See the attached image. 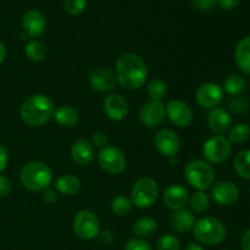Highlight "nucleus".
Segmentation results:
<instances>
[{"label":"nucleus","instance_id":"obj_24","mask_svg":"<svg viewBox=\"0 0 250 250\" xmlns=\"http://www.w3.org/2000/svg\"><path fill=\"white\" fill-rule=\"evenodd\" d=\"M55 188L60 194L75 195L81 189V181L73 175H62L56 178Z\"/></svg>","mask_w":250,"mask_h":250},{"label":"nucleus","instance_id":"obj_26","mask_svg":"<svg viewBox=\"0 0 250 250\" xmlns=\"http://www.w3.org/2000/svg\"><path fill=\"white\" fill-rule=\"evenodd\" d=\"M233 168L239 177L250 180V149L239 151L234 156Z\"/></svg>","mask_w":250,"mask_h":250},{"label":"nucleus","instance_id":"obj_45","mask_svg":"<svg viewBox=\"0 0 250 250\" xmlns=\"http://www.w3.org/2000/svg\"><path fill=\"white\" fill-rule=\"evenodd\" d=\"M185 250H204V249H203V247L200 246V244L192 242V243L187 244V247H186Z\"/></svg>","mask_w":250,"mask_h":250},{"label":"nucleus","instance_id":"obj_41","mask_svg":"<svg viewBox=\"0 0 250 250\" xmlns=\"http://www.w3.org/2000/svg\"><path fill=\"white\" fill-rule=\"evenodd\" d=\"M241 0H217V5L225 10H233L239 5Z\"/></svg>","mask_w":250,"mask_h":250},{"label":"nucleus","instance_id":"obj_27","mask_svg":"<svg viewBox=\"0 0 250 250\" xmlns=\"http://www.w3.org/2000/svg\"><path fill=\"white\" fill-rule=\"evenodd\" d=\"M24 54L33 62H41L46 58V46L39 41H31L24 46Z\"/></svg>","mask_w":250,"mask_h":250},{"label":"nucleus","instance_id":"obj_17","mask_svg":"<svg viewBox=\"0 0 250 250\" xmlns=\"http://www.w3.org/2000/svg\"><path fill=\"white\" fill-rule=\"evenodd\" d=\"M188 199H189V193H188L187 188L180 185L170 186L164 192L163 197L164 204L173 211L185 209L186 205L188 204Z\"/></svg>","mask_w":250,"mask_h":250},{"label":"nucleus","instance_id":"obj_23","mask_svg":"<svg viewBox=\"0 0 250 250\" xmlns=\"http://www.w3.org/2000/svg\"><path fill=\"white\" fill-rule=\"evenodd\" d=\"M53 117L61 127H66V128L75 127L78 124V120H80L78 111L72 106L58 107V109H55Z\"/></svg>","mask_w":250,"mask_h":250},{"label":"nucleus","instance_id":"obj_18","mask_svg":"<svg viewBox=\"0 0 250 250\" xmlns=\"http://www.w3.org/2000/svg\"><path fill=\"white\" fill-rule=\"evenodd\" d=\"M116 76L105 67H98L92 71L89 75V83L92 88L98 92H110L115 88L116 84Z\"/></svg>","mask_w":250,"mask_h":250},{"label":"nucleus","instance_id":"obj_40","mask_svg":"<svg viewBox=\"0 0 250 250\" xmlns=\"http://www.w3.org/2000/svg\"><path fill=\"white\" fill-rule=\"evenodd\" d=\"M98 237H99V241L102 242L103 244H110L114 241V233H112V231H110V229H103L102 232L99 231Z\"/></svg>","mask_w":250,"mask_h":250},{"label":"nucleus","instance_id":"obj_37","mask_svg":"<svg viewBox=\"0 0 250 250\" xmlns=\"http://www.w3.org/2000/svg\"><path fill=\"white\" fill-rule=\"evenodd\" d=\"M193 5L200 11H210L217 5V0H193Z\"/></svg>","mask_w":250,"mask_h":250},{"label":"nucleus","instance_id":"obj_20","mask_svg":"<svg viewBox=\"0 0 250 250\" xmlns=\"http://www.w3.org/2000/svg\"><path fill=\"white\" fill-rule=\"evenodd\" d=\"M71 158L80 166L89 165L94 160V146L89 141L80 139L71 148Z\"/></svg>","mask_w":250,"mask_h":250},{"label":"nucleus","instance_id":"obj_11","mask_svg":"<svg viewBox=\"0 0 250 250\" xmlns=\"http://www.w3.org/2000/svg\"><path fill=\"white\" fill-rule=\"evenodd\" d=\"M210 195L216 204L229 207V205H233L238 202L241 192L234 183L222 181V182H217L212 186Z\"/></svg>","mask_w":250,"mask_h":250},{"label":"nucleus","instance_id":"obj_46","mask_svg":"<svg viewBox=\"0 0 250 250\" xmlns=\"http://www.w3.org/2000/svg\"><path fill=\"white\" fill-rule=\"evenodd\" d=\"M168 161H170L171 165H176L178 163V159L177 156H172V158H168Z\"/></svg>","mask_w":250,"mask_h":250},{"label":"nucleus","instance_id":"obj_42","mask_svg":"<svg viewBox=\"0 0 250 250\" xmlns=\"http://www.w3.org/2000/svg\"><path fill=\"white\" fill-rule=\"evenodd\" d=\"M7 161H9V154L2 146H0V173L6 168Z\"/></svg>","mask_w":250,"mask_h":250},{"label":"nucleus","instance_id":"obj_16","mask_svg":"<svg viewBox=\"0 0 250 250\" xmlns=\"http://www.w3.org/2000/svg\"><path fill=\"white\" fill-rule=\"evenodd\" d=\"M45 17L38 10H28L24 12L23 17H22V27L27 36L32 37V38H37L41 37L45 31Z\"/></svg>","mask_w":250,"mask_h":250},{"label":"nucleus","instance_id":"obj_7","mask_svg":"<svg viewBox=\"0 0 250 250\" xmlns=\"http://www.w3.org/2000/svg\"><path fill=\"white\" fill-rule=\"evenodd\" d=\"M232 154V143L224 136H214L208 139L203 146V155L209 164L225 163Z\"/></svg>","mask_w":250,"mask_h":250},{"label":"nucleus","instance_id":"obj_43","mask_svg":"<svg viewBox=\"0 0 250 250\" xmlns=\"http://www.w3.org/2000/svg\"><path fill=\"white\" fill-rule=\"evenodd\" d=\"M242 250H250V229L248 231H246V233L242 237Z\"/></svg>","mask_w":250,"mask_h":250},{"label":"nucleus","instance_id":"obj_15","mask_svg":"<svg viewBox=\"0 0 250 250\" xmlns=\"http://www.w3.org/2000/svg\"><path fill=\"white\" fill-rule=\"evenodd\" d=\"M104 111L112 121H121L128 115L127 100L120 94L112 93L104 99Z\"/></svg>","mask_w":250,"mask_h":250},{"label":"nucleus","instance_id":"obj_35","mask_svg":"<svg viewBox=\"0 0 250 250\" xmlns=\"http://www.w3.org/2000/svg\"><path fill=\"white\" fill-rule=\"evenodd\" d=\"M125 250H153L149 243L141 238H133L125 246Z\"/></svg>","mask_w":250,"mask_h":250},{"label":"nucleus","instance_id":"obj_3","mask_svg":"<svg viewBox=\"0 0 250 250\" xmlns=\"http://www.w3.org/2000/svg\"><path fill=\"white\" fill-rule=\"evenodd\" d=\"M20 180L22 186L29 192H43L50 187L53 182V172L44 163L31 161L21 168Z\"/></svg>","mask_w":250,"mask_h":250},{"label":"nucleus","instance_id":"obj_22","mask_svg":"<svg viewBox=\"0 0 250 250\" xmlns=\"http://www.w3.org/2000/svg\"><path fill=\"white\" fill-rule=\"evenodd\" d=\"M234 61L239 70L250 75V36L244 37L234 49Z\"/></svg>","mask_w":250,"mask_h":250},{"label":"nucleus","instance_id":"obj_34","mask_svg":"<svg viewBox=\"0 0 250 250\" xmlns=\"http://www.w3.org/2000/svg\"><path fill=\"white\" fill-rule=\"evenodd\" d=\"M87 6V0H63V9L71 16L82 14Z\"/></svg>","mask_w":250,"mask_h":250},{"label":"nucleus","instance_id":"obj_39","mask_svg":"<svg viewBox=\"0 0 250 250\" xmlns=\"http://www.w3.org/2000/svg\"><path fill=\"white\" fill-rule=\"evenodd\" d=\"M42 197H43L44 202H46L48 204H54L58 199V195H56V192L51 188H46L45 190L42 192Z\"/></svg>","mask_w":250,"mask_h":250},{"label":"nucleus","instance_id":"obj_30","mask_svg":"<svg viewBox=\"0 0 250 250\" xmlns=\"http://www.w3.org/2000/svg\"><path fill=\"white\" fill-rule=\"evenodd\" d=\"M250 137V127L247 124H237L229 131V141L233 144L246 143Z\"/></svg>","mask_w":250,"mask_h":250},{"label":"nucleus","instance_id":"obj_8","mask_svg":"<svg viewBox=\"0 0 250 250\" xmlns=\"http://www.w3.org/2000/svg\"><path fill=\"white\" fill-rule=\"evenodd\" d=\"M99 231V217L92 210H81L73 219V232L82 241L95 238Z\"/></svg>","mask_w":250,"mask_h":250},{"label":"nucleus","instance_id":"obj_25","mask_svg":"<svg viewBox=\"0 0 250 250\" xmlns=\"http://www.w3.org/2000/svg\"><path fill=\"white\" fill-rule=\"evenodd\" d=\"M156 229H158V222L153 217H141L137 220L136 224L132 227V232L134 236L139 237V238H146V237H150L155 233Z\"/></svg>","mask_w":250,"mask_h":250},{"label":"nucleus","instance_id":"obj_5","mask_svg":"<svg viewBox=\"0 0 250 250\" xmlns=\"http://www.w3.org/2000/svg\"><path fill=\"white\" fill-rule=\"evenodd\" d=\"M185 176L192 187L198 190H205L214 185L215 170L208 161L192 160L186 165Z\"/></svg>","mask_w":250,"mask_h":250},{"label":"nucleus","instance_id":"obj_31","mask_svg":"<svg viewBox=\"0 0 250 250\" xmlns=\"http://www.w3.org/2000/svg\"><path fill=\"white\" fill-rule=\"evenodd\" d=\"M246 80L239 75H231L225 80L224 90L229 95H238L246 88Z\"/></svg>","mask_w":250,"mask_h":250},{"label":"nucleus","instance_id":"obj_29","mask_svg":"<svg viewBox=\"0 0 250 250\" xmlns=\"http://www.w3.org/2000/svg\"><path fill=\"white\" fill-rule=\"evenodd\" d=\"M148 95L153 102H163L167 97V84L161 78H154L148 85Z\"/></svg>","mask_w":250,"mask_h":250},{"label":"nucleus","instance_id":"obj_19","mask_svg":"<svg viewBox=\"0 0 250 250\" xmlns=\"http://www.w3.org/2000/svg\"><path fill=\"white\" fill-rule=\"evenodd\" d=\"M208 125L209 128L217 136H222L227 133L232 127L231 115L224 107H214L208 116Z\"/></svg>","mask_w":250,"mask_h":250},{"label":"nucleus","instance_id":"obj_13","mask_svg":"<svg viewBox=\"0 0 250 250\" xmlns=\"http://www.w3.org/2000/svg\"><path fill=\"white\" fill-rule=\"evenodd\" d=\"M166 116L177 127L189 126L193 120V112L185 102L180 99H173L165 106Z\"/></svg>","mask_w":250,"mask_h":250},{"label":"nucleus","instance_id":"obj_1","mask_svg":"<svg viewBox=\"0 0 250 250\" xmlns=\"http://www.w3.org/2000/svg\"><path fill=\"white\" fill-rule=\"evenodd\" d=\"M116 81L125 89L134 90L143 87L148 78V68L141 56L126 53L116 61Z\"/></svg>","mask_w":250,"mask_h":250},{"label":"nucleus","instance_id":"obj_14","mask_svg":"<svg viewBox=\"0 0 250 250\" xmlns=\"http://www.w3.org/2000/svg\"><path fill=\"white\" fill-rule=\"evenodd\" d=\"M165 105L160 102L149 100L141 107V111H139L141 122L144 126L150 127V128L160 126L164 120H165Z\"/></svg>","mask_w":250,"mask_h":250},{"label":"nucleus","instance_id":"obj_38","mask_svg":"<svg viewBox=\"0 0 250 250\" xmlns=\"http://www.w3.org/2000/svg\"><path fill=\"white\" fill-rule=\"evenodd\" d=\"M11 193V182L5 176H0V198H5Z\"/></svg>","mask_w":250,"mask_h":250},{"label":"nucleus","instance_id":"obj_36","mask_svg":"<svg viewBox=\"0 0 250 250\" xmlns=\"http://www.w3.org/2000/svg\"><path fill=\"white\" fill-rule=\"evenodd\" d=\"M92 146H97V148H105L107 146V136L104 132H95L92 136Z\"/></svg>","mask_w":250,"mask_h":250},{"label":"nucleus","instance_id":"obj_2","mask_svg":"<svg viewBox=\"0 0 250 250\" xmlns=\"http://www.w3.org/2000/svg\"><path fill=\"white\" fill-rule=\"evenodd\" d=\"M55 106L53 100L43 94L27 98L20 107V115L24 124L31 127H41L48 124L54 116Z\"/></svg>","mask_w":250,"mask_h":250},{"label":"nucleus","instance_id":"obj_4","mask_svg":"<svg viewBox=\"0 0 250 250\" xmlns=\"http://www.w3.org/2000/svg\"><path fill=\"white\" fill-rule=\"evenodd\" d=\"M193 237L203 246H219L226 238V227L216 217H203L195 221L192 229Z\"/></svg>","mask_w":250,"mask_h":250},{"label":"nucleus","instance_id":"obj_9","mask_svg":"<svg viewBox=\"0 0 250 250\" xmlns=\"http://www.w3.org/2000/svg\"><path fill=\"white\" fill-rule=\"evenodd\" d=\"M99 166L110 175H119L126 168L127 160L125 154L116 146H106L98 155Z\"/></svg>","mask_w":250,"mask_h":250},{"label":"nucleus","instance_id":"obj_44","mask_svg":"<svg viewBox=\"0 0 250 250\" xmlns=\"http://www.w3.org/2000/svg\"><path fill=\"white\" fill-rule=\"evenodd\" d=\"M6 58V46L2 42H0V63L5 60Z\"/></svg>","mask_w":250,"mask_h":250},{"label":"nucleus","instance_id":"obj_6","mask_svg":"<svg viewBox=\"0 0 250 250\" xmlns=\"http://www.w3.org/2000/svg\"><path fill=\"white\" fill-rule=\"evenodd\" d=\"M159 197V186L154 178L142 177L131 189V202L139 209H146L155 204Z\"/></svg>","mask_w":250,"mask_h":250},{"label":"nucleus","instance_id":"obj_28","mask_svg":"<svg viewBox=\"0 0 250 250\" xmlns=\"http://www.w3.org/2000/svg\"><path fill=\"white\" fill-rule=\"evenodd\" d=\"M188 204H189L190 209L197 214H202V212L207 211L210 207V198L204 190H197L189 195L188 199Z\"/></svg>","mask_w":250,"mask_h":250},{"label":"nucleus","instance_id":"obj_10","mask_svg":"<svg viewBox=\"0 0 250 250\" xmlns=\"http://www.w3.org/2000/svg\"><path fill=\"white\" fill-rule=\"evenodd\" d=\"M154 146L156 150L166 158L177 156L181 149V139L177 134L171 129H160L154 138Z\"/></svg>","mask_w":250,"mask_h":250},{"label":"nucleus","instance_id":"obj_33","mask_svg":"<svg viewBox=\"0 0 250 250\" xmlns=\"http://www.w3.org/2000/svg\"><path fill=\"white\" fill-rule=\"evenodd\" d=\"M181 244L177 237L172 234H165L161 236L156 244V250H180Z\"/></svg>","mask_w":250,"mask_h":250},{"label":"nucleus","instance_id":"obj_12","mask_svg":"<svg viewBox=\"0 0 250 250\" xmlns=\"http://www.w3.org/2000/svg\"><path fill=\"white\" fill-rule=\"evenodd\" d=\"M224 98V89L216 83L208 82L200 85L195 93L197 103L204 109H214L220 105Z\"/></svg>","mask_w":250,"mask_h":250},{"label":"nucleus","instance_id":"obj_47","mask_svg":"<svg viewBox=\"0 0 250 250\" xmlns=\"http://www.w3.org/2000/svg\"><path fill=\"white\" fill-rule=\"evenodd\" d=\"M224 250H229V249H224Z\"/></svg>","mask_w":250,"mask_h":250},{"label":"nucleus","instance_id":"obj_21","mask_svg":"<svg viewBox=\"0 0 250 250\" xmlns=\"http://www.w3.org/2000/svg\"><path fill=\"white\" fill-rule=\"evenodd\" d=\"M171 229L177 233H187V232L192 231L193 226L195 224V217L189 210L181 209L176 210L172 215H171Z\"/></svg>","mask_w":250,"mask_h":250},{"label":"nucleus","instance_id":"obj_32","mask_svg":"<svg viewBox=\"0 0 250 250\" xmlns=\"http://www.w3.org/2000/svg\"><path fill=\"white\" fill-rule=\"evenodd\" d=\"M132 202L125 195H117L111 202V211L116 216H127L132 210Z\"/></svg>","mask_w":250,"mask_h":250}]
</instances>
